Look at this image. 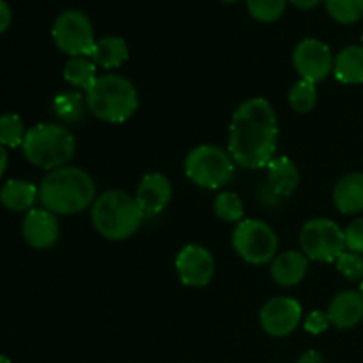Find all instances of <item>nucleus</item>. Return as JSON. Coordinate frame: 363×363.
Returning a JSON list of instances; mask_svg holds the SVG:
<instances>
[{
	"label": "nucleus",
	"mask_w": 363,
	"mask_h": 363,
	"mask_svg": "<svg viewBox=\"0 0 363 363\" xmlns=\"http://www.w3.org/2000/svg\"><path fill=\"white\" fill-rule=\"evenodd\" d=\"M279 119L272 103L250 98L233 113L229 128V155L241 169H264L275 158Z\"/></svg>",
	"instance_id": "obj_1"
},
{
	"label": "nucleus",
	"mask_w": 363,
	"mask_h": 363,
	"mask_svg": "<svg viewBox=\"0 0 363 363\" xmlns=\"http://www.w3.org/2000/svg\"><path fill=\"white\" fill-rule=\"evenodd\" d=\"M39 201L53 215H78L94 204L96 183L78 167H60L43 179Z\"/></svg>",
	"instance_id": "obj_2"
},
{
	"label": "nucleus",
	"mask_w": 363,
	"mask_h": 363,
	"mask_svg": "<svg viewBox=\"0 0 363 363\" xmlns=\"http://www.w3.org/2000/svg\"><path fill=\"white\" fill-rule=\"evenodd\" d=\"M145 215L135 197L126 191L108 190L98 195L91 208V220L99 236L110 241H124L140 229Z\"/></svg>",
	"instance_id": "obj_3"
},
{
	"label": "nucleus",
	"mask_w": 363,
	"mask_h": 363,
	"mask_svg": "<svg viewBox=\"0 0 363 363\" xmlns=\"http://www.w3.org/2000/svg\"><path fill=\"white\" fill-rule=\"evenodd\" d=\"M89 112L105 123H126L138 108V92L128 78L106 73L85 92Z\"/></svg>",
	"instance_id": "obj_4"
},
{
	"label": "nucleus",
	"mask_w": 363,
	"mask_h": 363,
	"mask_svg": "<svg viewBox=\"0 0 363 363\" xmlns=\"http://www.w3.org/2000/svg\"><path fill=\"white\" fill-rule=\"evenodd\" d=\"M21 149L27 162L52 172L71 162L77 152V142L66 126L38 124L27 130Z\"/></svg>",
	"instance_id": "obj_5"
},
{
	"label": "nucleus",
	"mask_w": 363,
	"mask_h": 363,
	"mask_svg": "<svg viewBox=\"0 0 363 363\" xmlns=\"http://www.w3.org/2000/svg\"><path fill=\"white\" fill-rule=\"evenodd\" d=\"M184 172L188 179L206 190H218L233 181L236 163L229 151L218 145H197L184 160Z\"/></svg>",
	"instance_id": "obj_6"
},
{
	"label": "nucleus",
	"mask_w": 363,
	"mask_h": 363,
	"mask_svg": "<svg viewBox=\"0 0 363 363\" xmlns=\"http://www.w3.org/2000/svg\"><path fill=\"white\" fill-rule=\"evenodd\" d=\"M233 248L248 264H268L277 257L279 236L262 220H241L233 233Z\"/></svg>",
	"instance_id": "obj_7"
},
{
	"label": "nucleus",
	"mask_w": 363,
	"mask_h": 363,
	"mask_svg": "<svg viewBox=\"0 0 363 363\" xmlns=\"http://www.w3.org/2000/svg\"><path fill=\"white\" fill-rule=\"evenodd\" d=\"M301 252L311 261L337 262L347 250L344 230L330 218L308 220L300 230Z\"/></svg>",
	"instance_id": "obj_8"
},
{
	"label": "nucleus",
	"mask_w": 363,
	"mask_h": 363,
	"mask_svg": "<svg viewBox=\"0 0 363 363\" xmlns=\"http://www.w3.org/2000/svg\"><path fill=\"white\" fill-rule=\"evenodd\" d=\"M52 35L57 48L69 57H89L96 45L92 21L78 9L60 13L53 21Z\"/></svg>",
	"instance_id": "obj_9"
},
{
	"label": "nucleus",
	"mask_w": 363,
	"mask_h": 363,
	"mask_svg": "<svg viewBox=\"0 0 363 363\" xmlns=\"http://www.w3.org/2000/svg\"><path fill=\"white\" fill-rule=\"evenodd\" d=\"M332 50L325 41L315 38H307L298 43L293 52V66L301 77V80L318 84L323 82L333 71Z\"/></svg>",
	"instance_id": "obj_10"
},
{
	"label": "nucleus",
	"mask_w": 363,
	"mask_h": 363,
	"mask_svg": "<svg viewBox=\"0 0 363 363\" xmlns=\"http://www.w3.org/2000/svg\"><path fill=\"white\" fill-rule=\"evenodd\" d=\"M301 315H303V311H301L300 301L289 296H277L266 301L259 314V321L269 337L282 339L298 328Z\"/></svg>",
	"instance_id": "obj_11"
},
{
	"label": "nucleus",
	"mask_w": 363,
	"mask_h": 363,
	"mask_svg": "<svg viewBox=\"0 0 363 363\" xmlns=\"http://www.w3.org/2000/svg\"><path fill=\"white\" fill-rule=\"evenodd\" d=\"M176 272L183 286L206 287L215 277V257L202 245H186L176 257Z\"/></svg>",
	"instance_id": "obj_12"
},
{
	"label": "nucleus",
	"mask_w": 363,
	"mask_h": 363,
	"mask_svg": "<svg viewBox=\"0 0 363 363\" xmlns=\"http://www.w3.org/2000/svg\"><path fill=\"white\" fill-rule=\"evenodd\" d=\"M172 199V183L160 172L145 174L137 186L135 201L145 216L160 215Z\"/></svg>",
	"instance_id": "obj_13"
},
{
	"label": "nucleus",
	"mask_w": 363,
	"mask_h": 363,
	"mask_svg": "<svg viewBox=\"0 0 363 363\" xmlns=\"http://www.w3.org/2000/svg\"><path fill=\"white\" fill-rule=\"evenodd\" d=\"M21 233L30 247L39 248V250L50 248L59 240V220H57V215L45 208L30 209L23 218Z\"/></svg>",
	"instance_id": "obj_14"
},
{
	"label": "nucleus",
	"mask_w": 363,
	"mask_h": 363,
	"mask_svg": "<svg viewBox=\"0 0 363 363\" xmlns=\"http://www.w3.org/2000/svg\"><path fill=\"white\" fill-rule=\"evenodd\" d=\"M330 325L339 330H350L360 325L363 319V296L360 291H342L330 301L328 311Z\"/></svg>",
	"instance_id": "obj_15"
},
{
	"label": "nucleus",
	"mask_w": 363,
	"mask_h": 363,
	"mask_svg": "<svg viewBox=\"0 0 363 363\" xmlns=\"http://www.w3.org/2000/svg\"><path fill=\"white\" fill-rule=\"evenodd\" d=\"M308 257L303 252L287 250L272 261V279L282 287H294L307 277Z\"/></svg>",
	"instance_id": "obj_16"
},
{
	"label": "nucleus",
	"mask_w": 363,
	"mask_h": 363,
	"mask_svg": "<svg viewBox=\"0 0 363 363\" xmlns=\"http://www.w3.org/2000/svg\"><path fill=\"white\" fill-rule=\"evenodd\" d=\"M268 186L277 197H289L300 184V170L287 156H275L268 163Z\"/></svg>",
	"instance_id": "obj_17"
},
{
	"label": "nucleus",
	"mask_w": 363,
	"mask_h": 363,
	"mask_svg": "<svg viewBox=\"0 0 363 363\" xmlns=\"http://www.w3.org/2000/svg\"><path fill=\"white\" fill-rule=\"evenodd\" d=\"M333 204L344 215L363 211V172L347 174L335 184Z\"/></svg>",
	"instance_id": "obj_18"
},
{
	"label": "nucleus",
	"mask_w": 363,
	"mask_h": 363,
	"mask_svg": "<svg viewBox=\"0 0 363 363\" xmlns=\"http://www.w3.org/2000/svg\"><path fill=\"white\" fill-rule=\"evenodd\" d=\"M128 57H130V50H128L126 41L123 38L105 35V38H99L96 41L89 59L103 69H116L126 62Z\"/></svg>",
	"instance_id": "obj_19"
},
{
	"label": "nucleus",
	"mask_w": 363,
	"mask_h": 363,
	"mask_svg": "<svg viewBox=\"0 0 363 363\" xmlns=\"http://www.w3.org/2000/svg\"><path fill=\"white\" fill-rule=\"evenodd\" d=\"M333 74L340 84H363V46L350 45L340 50L333 60Z\"/></svg>",
	"instance_id": "obj_20"
},
{
	"label": "nucleus",
	"mask_w": 363,
	"mask_h": 363,
	"mask_svg": "<svg viewBox=\"0 0 363 363\" xmlns=\"http://www.w3.org/2000/svg\"><path fill=\"white\" fill-rule=\"evenodd\" d=\"M39 199V188L23 179H9L0 190V202L9 211H30Z\"/></svg>",
	"instance_id": "obj_21"
},
{
	"label": "nucleus",
	"mask_w": 363,
	"mask_h": 363,
	"mask_svg": "<svg viewBox=\"0 0 363 363\" xmlns=\"http://www.w3.org/2000/svg\"><path fill=\"white\" fill-rule=\"evenodd\" d=\"M98 66L89 57H71L64 66V80L71 87L87 92L98 78Z\"/></svg>",
	"instance_id": "obj_22"
},
{
	"label": "nucleus",
	"mask_w": 363,
	"mask_h": 363,
	"mask_svg": "<svg viewBox=\"0 0 363 363\" xmlns=\"http://www.w3.org/2000/svg\"><path fill=\"white\" fill-rule=\"evenodd\" d=\"M87 101L80 92H60L53 99V112L64 123H80L85 116Z\"/></svg>",
	"instance_id": "obj_23"
},
{
	"label": "nucleus",
	"mask_w": 363,
	"mask_h": 363,
	"mask_svg": "<svg viewBox=\"0 0 363 363\" xmlns=\"http://www.w3.org/2000/svg\"><path fill=\"white\" fill-rule=\"evenodd\" d=\"M289 105L296 113H308L318 105V89L315 84L307 80H300L289 89Z\"/></svg>",
	"instance_id": "obj_24"
},
{
	"label": "nucleus",
	"mask_w": 363,
	"mask_h": 363,
	"mask_svg": "<svg viewBox=\"0 0 363 363\" xmlns=\"http://www.w3.org/2000/svg\"><path fill=\"white\" fill-rule=\"evenodd\" d=\"M213 209H215V215L220 220L229 223H240L245 215L243 201L234 191H223V194L216 195L215 202H213Z\"/></svg>",
	"instance_id": "obj_25"
},
{
	"label": "nucleus",
	"mask_w": 363,
	"mask_h": 363,
	"mask_svg": "<svg viewBox=\"0 0 363 363\" xmlns=\"http://www.w3.org/2000/svg\"><path fill=\"white\" fill-rule=\"evenodd\" d=\"M325 6L337 23L351 25L363 18V0H325Z\"/></svg>",
	"instance_id": "obj_26"
},
{
	"label": "nucleus",
	"mask_w": 363,
	"mask_h": 363,
	"mask_svg": "<svg viewBox=\"0 0 363 363\" xmlns=\"http://www.w3.org/2000/svg\"><path fill=\"white\" fill-rule=\"evenodd\" d=\"M25 135H27V130L20 116L16 113L0 116V144L4 147H20L23 145Z\"/></svg>",
	"instance_id": "obj_27"
},
{
	"label": "nucleus",
	"mask_w": 363,
	"mask_h": 363,
	"mask_svg": "<svg viewBox=\"0 0 363 363\" xmlns=\"http://www.w3.org/2000/svg\"><path fill=\"white\" fill-rule=\"evenodd\" d=\"M287 0H247L248 13L259 21H269L279 20L286 11Z\"/></svg>",
	"instance_id": "obj_28"
},
{
	"label": "nucleus",
	"mask_w": 363,
	"mask_h": 363,
	"mask_svg": "<svg viewBox=\"0 0 363 363\" xmlns=\"http://www.w3.org/2000/svg\"><path fill=\"white\" fill-rule=\"evenodd\" d=\"M337 269L342 273L347 280L353 282H363V255L357 252L346 250L337 259Z\"/></svg>",
	"instance_id": "obj_29"
},
{
	"label": "nucleus",
	"mask_w": 363,
	"mask_h": 363,
	"mask_svg": "<svg viewBox=\"0 0 363 363\" xmlns=\"http://www.w3.org/2000/svg\"><path fill=\"white\" fill-rule=\"evenodd\" d=\"M344 236H346L347 250L363 255V218L353 220L344 230Z\"/></svg>",
	"instance_id": "obj_30"
},
{
	"label": "nucleus",
	"mask_w": 363,
	"mask_h": 363,
	"mask_svg": "<svg viewBox=\"0 0 363 363\" xmlns=\"http://www.w3.org/2000/svg\"><path fill=\"white\" fill-rule=\"evenodd\" d=\"M330 326L328 314L323 311H314L305 318V330L308 333H314V335H319V333L326 332Z\"/></svg>",
	"instance_id": "obj_31"
},
{
	"label": "nucleus",
	"mask_w": 363,
	"mask_h": 363,
	"mask_svg": "<svg viewBox=\"0 0 363 363\" xmlns=\"http://www.w3.org/2000/svg\"><path fill=\"white\" fill-rule=\"evenodd\" d=\"M11 21H13V11L6 0H0V34H4L9 28Z\"/></svg>",
	"instance_id": "obj_32"
},
{
	"label": "nucleus",
	"mask_w": 363,
	"mask_h": 363,
	"mask_svg": "<svg viewBox=\"0 0 363 363\" xmlns=\"http://www.w3.org/2000/svg\"><path fill=\"white\" fill-rule=\"evenodd\" d=\"M296 363H325V360H323V357L318 353V351L311 350V351H305V353L298 358Z\"/></svg>",
	"instance_id": "obj_33"
},
{
	"label": "nucleus",
	"mask_w": 363,
	"mask_h": 363,
	"mask_svg": "<svg viewBox=\"0 0 363 363\" xmlns=\"http://www.w3.org/2000/svg\"><path fill=\"white\" fill-rule=\"evenodd\" d=\"M293 2V6H296L298 9H312V7H315L318 4H321L323 0H291Z\"/></svg>",
	"instance_id": "obj_34"
},
{
	"label": "nucleus",
	"mask_w": 363,
	"mask_h": 363,
	"mask_svg": "<svg viewBox=\"0 0 363 363\" xmlns=\"http://www.w3.org/2000/svg\"><path fill=\"white\" fill-rule=\"evenodd\" d=\"M6 169H7V152H6V147L0 144V177L4 176Z\"/></svg>",
	"instance_id": "obj_35"
},
{
	"label": "nucleus",
	"mask_w": 363,
	"mask_h": 363,
	"mask_svg": "<svg viewBox=\"0 0 363 363\" xmlns=\"http://www.w3.org/2000/svg\"><path fill=\"white\" fill-rule=\"evenodd\" d=\"M0 363H11V360L7 357H4V354H0Z\"/></svg>",
	"instance_id": "obj_36"
},
{
	"label": "nucleus",
	"mask_w": 363,
	"mask_h": 363,
	"mask_svg": "<svg viewBox=\"0 0 363 363\" xmlns=\"http://www.w3.org/2000/svg\"><path fill=\"white\" fill-rule=\"evenodd\" d=\"M220 2H225V4H234V2H238V0H220Z\"/></svg>",
	"instance_id": "obj_37"
},
{
	"label": "nucleus",
	"mask_w": 363,
	"mask_h": 363,
	"mask_svg": "<svg viewBox=\"0 0 363 363\" xmlns=\"http://www.w3.org/2000/svg\"><path fill=\"white\" fill-rule=\"evenodd\" d=\"M360 294L363 296V282H360Z\"/></svg>",
	"instance_id": "obj_38"
},
{
	"label": "nucleus",
	"mask_w": 363,
	"mask_h": 363,
	"mask_svg": "<svg viewBox=\"0 0 363 363\" xmlns=\"http://www.w3.org/2000/svg\"><path fill=\"white\" fill-rule=\"evenodd\" d=\"M362 46H363V34H362Z\"/></svg>",
	"instance_id": "obj_39"
}]
</instances>
